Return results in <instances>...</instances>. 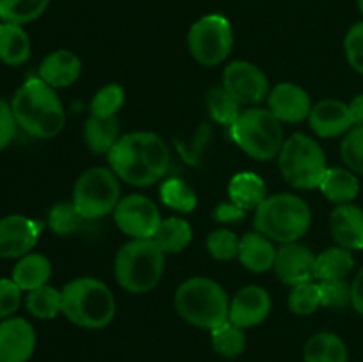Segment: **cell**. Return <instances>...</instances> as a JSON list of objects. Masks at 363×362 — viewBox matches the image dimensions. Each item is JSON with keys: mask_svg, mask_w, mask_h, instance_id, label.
<instances>
[{"mask_svg": "<svg viewBox=\"0 0 363 362\" xmlns=\"http://www.w3.org/2000/svg\"><path fill=\"white\" fill-rule=\"evenodd\" d=\"M106 156L116 176L133 187H151L169 172V146L152 131L123 135Z\"/></svg>", "mask_w": 363, "mask_h": 362, "instance_id": "cell-1", "label": "cell"}, {"mask_svg": "<svg viewBox=\"0 0 363 362\" xmlns=\"http://www.w3.org/2000/svg\"><path fill=\"white\" fill-rule=\"evenodd\" d=\"M16 124L38 138H53L64 130L66 112L57 89L50 87L39 77H32L20 85L11 102Z\"/></svg>", "mask_w": 363, "mask_h": 362, "instance_id": "cell-2", "label": "cell"}, {"mask_svg": "<svg viewBox=\"0 0 363 362\" xmlns=\"http://www.w3.org/2000/svg\"><path fill=\"white\" fill-rule=\"evenodd\" d=\"M62 314L80 329L99 330L108 327L116 316V297L103 280L78 277L60 290Z\"/></svg>", "mask_w": 363, "mask_h": 362, "instance_id": "cell-3", "label": "cell"}, {"mask_svg": "<svg viewBox=\"0 0 363 362\" xmlns=\"http://www.w3.org/2000/svg\"><path fill=\"white\" fill-rule=\"evenodd\" d=\"M229 304L227 291L209 277L186 279L174 295L177 314L190 325L209 332L229 319Z\"/></svg>", "mask_w": 363, "mask_h": 362, "instance_id": "cell-4", "label": "cell"}, {"mask_svg": "<svg viewBox=\"0 0 363 362\" xmlns=\"http://www.w3.org/2000/svg\"><path fill=\"white\" fill-rule=\"evenodd\" d=\"M165 256L152 238L126 241L113 263V273L119 286L133 295L152 291L165 272Z\"/></svg>", "mask_w": 363, "mask_h": 362, "instance_id": "cell-5", "label": "cell"}, {"mask_svg": "<svg viewBox=\"0 0 363 362\" xmlns=\"http://www.w3.org/2000/svg\"><path fill=\"white\" fill-rule=\"evenodd\" d=\"M255 231L272 241L293 243L303 238L312 226V209L305 199L294 194L268 195L255 209Z\"/></svg>", "mask_w": 363, "mask_h": 362, "instance_id": "cell-6", "label": "cell"}, {"mask_svg": "<svg viewBox=\"0 0 363 362\" xmlns=\"http://www.w3.org/2000/svg\"><path fill=\"white\" fill-rule=\"evenodd\" d=\"M230 138L250 158L268 162L279 156L286 137L282 123L268 109L250 106L229 126Z\"/></svg>", "mask_w": 363, "mask_h": 362, "instance_id": "cell-7", "label": "cell"}, {"mask_svg": "<svg viewBox=\"0 0 363 362\" xmlns=\"http://www.w3.org/2000/svg\"><path fill=\"white\" fill-rule=\"evenodd\" d=\"M277 158L282 177L298 190L319 188L328 170L319 142L305 133H293L286 138Z\"/></svg>", "mask_w": 363, "mask_h": 362, "instance_id": "cell-8", "label": "cell"}, {"mask_svg": "<svg viewBox=\"0 0 363 362\" xmlns=\"http://www.w3.org/2000/svg\"><path fill=\"white\" fill-rule=\"evenodd\" d=\"M121 199V180L116 172L110 167H91L74 183L71 202L92 222L113 213Z\"/></svg>", "mask_w": 363, "mask_h": 362, "instance_id": "cell-9", "label": "cell"}, {"mask_svg": "<svg viewBox=\"0 0 363 362\" xmlns=\"http://www.w3.org/2000/svg\"><path fill=\"white\" fill-rule=\"evenodd\" d=\"M234 45L233 25L223 14L213 13L199 18L188 31V50L202 66H218Z\"/></svg>", "mask_w": 363, "mask_h": 362, "instance_id": "cell-10", "label": "cell"}, {"mask_svg": "<svg viewBox=\"0 0 363 362\" xmlns=\"http://www.w3.org/2000/svg\"><path fill=\"white\" fill-rule=\"evenodd\" d=\"M113 220L131 240H142L155 238L163 219L152 199L140 194H130L121 199L113 209Z\"/></svg>", "mask_w": 363, "mask_h": 362, "instance_id": "cell-11", "label": "cell"}, {"mask_svg": "<svg viewBox=\"0 0 363 362\" xmlns=\"http://www.w3.org/2000/svg\"><path fill=\"white\" fill-rule=\"evenodd\" d=\"M222 85L241 103L255 106L268 99L269 82L264 71L248 60H234L223 70Z\"/></svg>", "mask_w": 363, "mask_h": 362, "instance_id": "cell-12", "label": "cell"}, {"mask_svg": "<svg viewBox=\"0 0 363 362\" xmlns=\"http://www.w3.org/2000/svg\"><path fill=\"white\" fill-rule=\"evenodd\" d=\"M41 229V224L23 215H7L0 219V258L20 259L32 252Z\"/></svg>", "mask_w": 363, "mask_h": 362, "instance_id": "cell-13", "label": "cell"}, {"mask_svg": "<svg viewBox=\"0 0 363 362\" xmlns=\"http://www.w3.org/2000/svg\"><path fill=\"white\" fill-rule=\"evenodd\" d=\"M277 277L287 286L315 280V254L305 245L293 241L284 243L277 248L275 265H273Z\"/></svg>", "mask_w": 363, "mask_h": 362, "instance_id": "cell-14", "label": "cell"}, {"mask_svg": "<svg viewBox=\"0 0 363 362\" xmlns=\"http://www.w3.org/2000/svg\"><path fill=\"white\" fill-rule=\"evenodd\" d=\"M272 312V297L261 286H245L229 304V322L240 329H250L264 322Z\"/></svg>", "mask_w": 363, "mask_h": 362, "instance_id": "cell-15", "label": "cell"}, {"mask_svg": "<svg viewBox=\"0 0 363 362\" xmlns=\"http://www.w3.org/2000/svg\"><path fill=\"white\" fill-rule=\"evenodd\" d=\"M35 350V330L20 316L0 322V362H28Z\"/></svg>", "mask_w": 363, "mask_h": 362, "instance_id": "cell-16", "label": "cell"}, {"mask_svg": "<svg viewBox=\"0 0 363 362\" xmlns=\"http://www.w3.org/2000/svg\"><path fill=\"white\" fill-rule=\"evenodd\" d=\"M312 106L308 92L291 82L275 85L268 94V110L280 123H301L308 119Z\"/></svg>", "mask_w": 363, "mask_h": 362, "instance_id": "cell-17", "label": "cell"}, {"mask_svg": "<svg viewBox=\"0 0 363 362\" xmlns=\"http://www.w3.org/2000/svg\"><path fill=\"white\" fill-rule=\"evenodd\" d=\"M308 124L318 137L333 138L346 135L354 126V119L347 103L340 99H323L312 106Z\"/></svg>", "mask_w": 363, "mask_h": 362, "instance_id": "cell-18", "label": "cell"}, {"mask_svg": "<svg viewBox=\"0 0 363 362\" xmlns=\"http://www.w3.org/2000/svg\"><path fill=\"white\" fill-rule=\"evenodd\" d=\"M330 233L339 247L347 251L363 248V209L360 206L339 204L330 215Z\"/></svg>", "mask_w": 363, "mask_h": 362, "instance_id": "cell-19", "label": "cell"}, {"mask_svg": "<svg viewBox=\"0 0 363 362\" xmlns=\"http://www.w3.org/2000/svg\"><path fill=\"white\" fill-rule=\"evenodd\" d=\"M82 60L69 50H55L43 59L39 75L43 82L53 89L69 87L80 78Z\"/></svg>", "mask_w": 363, "mask_h": 362, "instance_id": "cell-20", "label": "cell"}, {"mask_svg": "<svg viewBox=\"0 0 363 362\" xmlns=\"http://www.w3.org/2000/svg\"><path fill=\"white\" fill-rule=\"evenodd\" d=\"M240 263L254 273H264L273 268L277 258V248L269 238L259 231L247 233L240 240Z\"/></svg>", "mask_w": 363, "mask_h": 362, "instance_id": "cell-21", "label": "cell"}, {"mask_svg": "<svg viewBox=\"0 0 363 362\" xmlns=\"http://www.w3.org/2000/svg\"><path fill=\"white\" fill-rule=\"evenodd\" d=\"M52 277V263L39 252H28L16 261L11 279L21 291H32L46 286Z\"/></svg>", "mask_w": 363, "mask_h": 362, "instance_id": "cell-22", "label": "cell"}, {"mask_svg": "<svg viewBox=\"0 0 363 362\" xmlns=\"http://www.w3.org/2000/svg\"><path fill=\"white\" fill-rule=\"evenodd\" d=\"M319 190L328 201L339 204H350L360 194V183L353 170L347 167H328Z\"/></svg>", "mask_w": 363, "mask_h": 362, "instance_id": "cell-23", "label": "cell"}, {"mask_svg": "<svg viewBox=\"0 0 363 362\" xmlns=\"http://www.w3.org/2000/svg\"><path fill=\"white\" fill-rule=\"evenodd\" d=\"M32 52L30 38L25 32L23 25L0 23V60L6 66H23Z\"/></svg>", "mask_w": 363, "mask_h": 362, "instance_id": "cell-24", "label": "cell"}, {"mask_svg": "<svg viewBox=\"0 0 363 362\" xmlns=\"http://www.w3.org/2000/svg\"><path fill=\"white\" fill-rule=\"evenodd\" d=\"M121 124L116 117L89 116L84 126V138L87 148L96 155H108L110 149L119 142Z\"/></svg>", "mask_w": 363, "mask_h": 362, "instance_id": "cell-25", "label": "cell"}, {"mask_svg": "<svg viewBox=\"0 0 363 362\" xmlns=\"http://www.w3.org/2000/svg\"><path fill=\"white\" fill-rule=\"evenodd\" d=\"M229 197L234 204L248 212V209H257L268 194L261 176L254 172H240L230 180Z\"/></svg>", "mask_w": 363, "mask_h": 362, "instance_id": "cell-26", "label": "cell"}, {"mask_svg": "<svg viewBox=\"0 0 363 362\" xmlns=\"http://www.w3.org/2000/svg\"><path fill=\"white\" fill-rule=\"evenodd\" d=\"M354 258L351 251L339 247H330L315 256V280H340L347 279L353 272Z\"/></svg>", "mask_w": 363, "mask_h": 362, "instance_id": "cell-27", "label": "cell"}, {"mask_svg": "<svg viewBox=\"0 0 363 362\" xmlns=\"http://www.w3.org/2000/svg\"><path fill=\"white\" fill-rule=\"evenodd\" d=\"M305 362H347V348L342 337L333 332H318L307 341Z\"/></svg>", "mask_w": 363, "mask_h": 362, "instance_id": "cell-28", "label": "cell"}, {"mask_svg": "<svg viewBox=\"0 0 363 362\" xmlns=\"http://www.w3.org/2000/svg\"><path fill=\"white\" fill-rule=\"evenodd\" d=\"M191 234L194 233L186 220L179 216H169L162 220L152 240L160 245L165 254H177L190 245Z\"/></svg>", "mask_w": 363, "mask_h": 362, "instance_id": "cell-29", "label": "cell"}, {"mask_svg": "<svg viewBox=\"0 0 363 362\" xmlns=\"http://www.w3.org/2000/svg\"><path fill=\"white\" fill-rule=\"evenodd\" d=\"M25 307L28 314L38 319H53L57 314L62 312V293L53 286L38 287L27 293L25 298Z\"/></svg>", "mask_w": 363, "mask_h": 362, "instance_id": "cell-30", "label": "cell"}, {"mask_svg": "<svg viewBox=\"0 0 363 362\" xmlns=\"http://www.w3.org/2000/svg\"><path fill=\"white\" fill-rule=\"evenodd\" d=\"M211 346L223 358L240 357L247 348L245 329H240L227 319L225 323L211 330Z\"/></svg>", "mask_w": 363, "mask_h": 362, "instance_id": "cell-31", "label": "cell"}, {"mask_svg": "<svg viewBox=\"0 0 363 362\" xmlns=\"http://www.w3.org/2000/svg\"><path fill=\"white\" fill-rule=\"evenodd\" d=\"M206 105H208L209 116L218 124H223V126H230L240 117V114L243 112L241 110V103L223 85L213 87L208 92V96H206Z\"/></svg>", "mask_w": 363, "mask_h": 362, "instance_id": "cell-32", "label": "cell"}, {"mask_svg": "<svg viewBox=\"0 0 363 362\" xmlns=\"http://www.w3.org/2000/svg\"><path fill=\"white\" fill-rule=\"evenodd\" d=\"M50 6V0H0V20L25 25L35 21Z\"/></svg>", "mask_w": 363, "mask_h": 362, "instance_id": "cell-33", "label": "cell"}, {"mask_svg": "<svg viewBox=\"0 0 363 362\" xmlns=\"http://www.w3.org/2000/svg\"><path fill=\"white\" fill-rule=\"evenodd\" d=\"M160 197H162L163 204L179 213L194 212L199 202L194 188L179 177H170V180L163 181L160 187Z\"/></svg>", "mask_w": 363, "mask_h": 362, "instance_id": "cell-34", "label": "cell"}, {"mask_svg": "<svg viewBox=\"0 0 363 362\" xmlns=\"http://www.w3.org/2000/svg\"><path fill=\"white\" fill-rule=\"evenodd\" d=\"M91 220L84 219L74 208L73 202H57L48 213V227L57 236H71L77 234Z\"/></svg>", "mask_w": 363, "mask_h": 362, "instance_id": "cell-35", "label": "cell"}, {"mask_svg": "<svg viewBox=\"0 0 363 362\" xmlns=\"http://www.w3.org/2000/svg\"><path fill=\"white\" fill-rule=\"evenodd\" d=\"M287 305H289V309L294 312V314H300V316L314 314L319 307H323L321 287H319V283L311 280V283H303L291 287L289 298H287Z\"/></svg>", "mask_w": 363, "mask_h": 362, "instance_id": "cell-36", "label": "cell"}, {"mask_svg": "<svg viewBox=\"0 0 363 362\" xmlns=\"http://www.w3.org/2000/svg\"><path fill=\"white\" fill-rule=\"evenodd\" d=\"M126 102V91L119 84H106L91 102V114L98 117H116Z\"/></svg>", "mask_w": 363, "mask_h": 362, "instance_id": "cell-37", "label": "cell"}, {"mask_svg": "<svg viewBox=\"0 0 363 362\" xmlns=\"http://www.w3.org/2000/svg\"><path fill=\"white\" fill-rule=\"evenodd\" d=\"M208 252L218 261H229V259L238 258L240 254V238L236 233L227 227L213 231L206 240Z\"/></svg>", "mask_w": 363, "mask_h": 362, "instance_id": "cell-38", "label": "cell"}, {"mask_svg": "<svg viewBox=\"0 0 363 362\" xmlns=\"http://www.w3.org/2000/svg\"><path fill=\"white\" fill-rule=\"evenodd\" d=\"M340 156L344 165L363 176V126H353L340 142Z\"/></svg>", "mask_w": 363, "mask_h": 362, "instance_id": "cell-39", "label": "cell"}, {"mask_svg": "<svg viewBox=\"0 0 363 362\" xmlns=\"http://www.w3.org/2000/svg\"><path fill=\"white\" fill-rule=\"evenodd\" d=\"M321 287V304L326 309L342 311L351 305V284L346 279L318 280Z\"/></svg>", "mask_w": 363, "mask_h": 362, "instance_id": "cell-40", "label": "cell"}, {"mask_svg": "<svg viewBox=\"0 0 363 362\" xmlns=\"http://www.w3.org/2000/svg\"><path fill=\"white\" fill-rule=\"evenodd\" d=\"M344 52L350 66L363 75V21H358L347 31L344 39Z\"/></svg>", "mask_w": 363, "mask_h": 362, "instance_id": "cell-41", "label": "cell"}, {"mask_svg": "<svg viewBox=\"0 0 363 362\" xmlns=\"http://www.w3.org/2000/svg\"><path fill=\"white\" fill-rule=\"evenodd\" d=\"M21 293L13 279H0V322L11 318L20 309Z\"/></svg>", "mask_w": 363, "mask_h": 362, "instance_id": "cell-42", "label": "cell"}, {"mask_svg": "<svg viewBox=\"0 0 363 362\" xmlns=\"http://www.w3.org/2000/svg\"><path fill=\"white\" fill-rule=\"evenodd\" d=\"M16 128L18 124L13 116V110H11V105L6 99L0 98V151L13 142L14 135H16Z\"/></svg>", "mask_w": 363, "mask_h": 362, "instance_id": "cell-43", "label": "cell"}, {"mask_svg": "<svg viewBox=\"0 0 363 362\" xmlns=\"http://www.w3.org/2000/svg\"><path fill=\"white\" fill-rule=\"evenodd\" d=\"M247 212L243 208H240L238 204H234L233 201L230 202H220L218 206L213 212V219L216 222L222 224H230V222H238V220H243Z\"/></svg>", "mask_w": 363, "mask_h": 362, "instance_id": "cell-44", "label": "cell"}, {"mask_svg": "<svg viewBox=\"0 0 363 362\" xmlns=\"http://www.w3.org/2000/svg\"><path fill=\"white\" fill-rule=\"evenodd\" d=\"M351 305L358 314L363 316V266L351 284Z\"/></svg>", "mask_w": 363, "mask_h": 362, "instance_id": "cell-45", "label": "cell"}, {"mask_svg": "<svg viewBox=\"0 0 363 362\" xmlns=\"http://www.w3.org/2000/svg\"><path fill=\"white\" fill-rule=\"evenodd\" d=\"M351 112H353L354 126H363V94L357 96L353 102L350 103Z\"/></svg>", "mask_w": 363, "mask_h": 362, "instance_id": "cell-46", "label": "cell"}, {"mask_svg": "<svg viewBox=\"0 0 363 362\" xmlns=\"http://www.w3.org/2000/svg\"><path fill=\"white\" fill-rule=\"evenodd\" d=\"M357 4H358V9H360V13L363 14V0H357Z\"/></svg>", "mask_w": 363, "mask_h": 362, "instance_id": "cell-47", "label": "cell"}, {"mask_svg": "<svg viewBox=\"0 0 363 362\" xmlns=\"http://www.w3.org/2000/svg\"><path fill=\"white\" fill-rule=\"evenodd\" d=\"M0 23H2V21H0Z\"/></svg>", "mask_w": 363, "mask_h": 362, "instance_id": "cell-48", "label": "cell"}]
</instances>
